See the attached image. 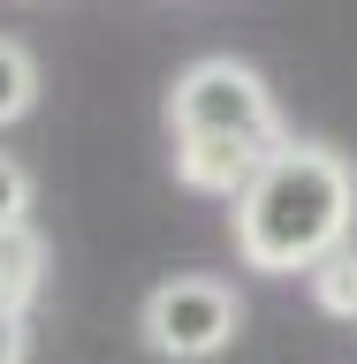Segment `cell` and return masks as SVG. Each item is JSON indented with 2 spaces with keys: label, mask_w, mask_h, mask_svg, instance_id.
I'll use <instances>...</instances> for the list:
<instances>
[{
  "label": "cell",
  "mask_w": 357,
  "mask_h": 364,
  "mask_svg": "<svg viewBox=\"0 0 357 364\" xmlns=\"http://www.w3.org/2000/svg\"><path fill=\"white\" fill-rule=\"evenodd\" d=\"M8 228H31V175L16 152H0V235Z\"/></svg>",
  "instance_id": "cell-7"
},
{
  "label": "cell",
  "mask_w": 357,
  "mask_h": 364,
  "mask_svg": "<svg viewBox=\"0 0 357 364\" xmlns=\"http://www.w3.org/2000/svg\"><path fill=\"white\" fill-rule=\"evenodd\" d=\"M357 228V167L335 144L289 136L236 198V250L259 273H319L350 250Z\"/></svg>",
  "instance_id": "cell-1"
},
{
  "label": "cell",
  "mask_w": 357,
  "mask_h": 364,
  "mask_svg": "<svg viewBox=\"0 0 357 364\" xmlns=\"http://www.w3.org/2000/svg\"><path fill=\"white\" fill-rule=\"evenodd\" d=\"M23 357H31V326L0 311V364H23Z\"/></svg>",
  "instance_id": "cell-8"
},
{
  "label": "cell",
  "mask_w": 357,
  "mask_h": 364,
  "mask_svg": "<svg viewBox=\"0 0 357 364\" xmlns=\"http://www.w3.org/2000/svg\"><path fill=\"white\" fill-rule=\"evenodd\" d=\"M167 129H175V175L205 198H244V182L267 167L289 136H281V107H274L267 76L251 61H190L167 91Z\"/></svg>",
  "instance_id": "cell-2"
},
{
  "label": "cell",
  "mask_w": 357,
  "mask_h": 364,
  "mask_svg": "<svg viewBox=\"0 0 357 364\" xmlns=\"http://www.w3.org/2000/svg\"><path fill=\"white\" fill-rule=\"evenodd\" d=\"M312 296H319V311L357 318V243H350V250H335V258L312 273Z\"/></svg>",
  "instance_id": "cell-6"
},
{
  "label": "cell",
  "mask_w": 357,
  "mask_h": 364,
  "mask_svg": "<svg viewBox=\"0 0 357 364\" xmlns=\"http://www.w3.org/2000/svg\"><path fill=\"white\" fill-rule=\"evenodd\" d=\"M31 107H38V61H31V46L0 38V129L23 122Z\"/></svg>",
  "instance_id": "cell-5"
},
{
  "label": "cell",
  "mask_w": 357,
  "mask_h": 364,
  "mask_svg": "<svg viewBox=\"0 0 357 364\" xmlns=\"http://www.w3.org/2000/svg\"><path fill=\"white\" fill-rule=\"evenodd\" d=\"M137 326H145V349H152V357L205 364V357H221L228 341H236L244 304H236V289L213 281V273H175V281H160V289L145 296Z\"/></svg>",
  "instance_id": "cell-3"
},
{
  "label": "cell",
  "mask_w": 357,
  "mask_h": 364,
  "mask_svg": "<svg viewBox=\"0 0 357 364\" xmlns=\"http://www.w3.org/2000/svg\"><path fill=\"white\" fill-rule=\"evenodd\" d=\"M38 281H46V235L38 228H8L0 235V311L23 318L31 296H38Z\"/></svg>",
  "instance_id": "cell-4"
}]
</instances>
